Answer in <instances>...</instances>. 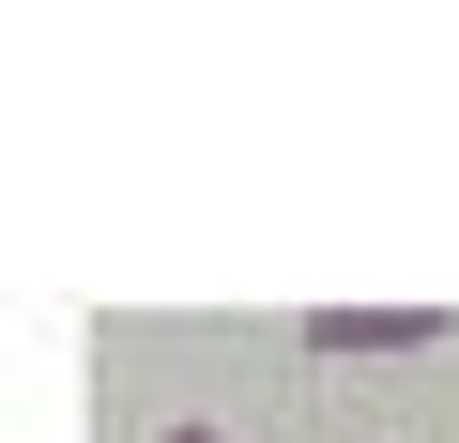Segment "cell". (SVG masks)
I'll list each match as a JSON object with an SVG mask.
<instances>
[{"instance_id": "obj_1", "label": "cell", "mask_w": 459, "mask_h": 443, "mask_svg": "<svg viewBox=\"0 0 459 443\" xmlns=\"http://www.w3.org/2000/svg\"><path fill=\"white\" fill-rule=\"evenodd\" d=\"M307 337H322V352H429L444 321H429V306H398V321H368V306H322Z\"/></svg>"}, {"instance_id": "obj_2", "label": "cell", "mask_w": 459, "mask_h": 443, "mask_svg": "<svg viewBox=\"0 0 459 443\" xmlns=\"http://www.w3.org/2000/svg\"><path fill=\"white\" fill-rule=\"evenodd\" d=\"M169 443H230V428H169Z\"/></svg>"}]
</instances>
